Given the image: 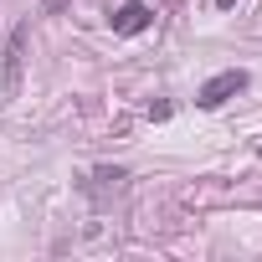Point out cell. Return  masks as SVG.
Listing matches in <instances>:
<instances>
[{
    "label": "cell",
    "mask_w": 262,
    "mask_h": 262,
    "mask_svg": "<svg viewBox=\"0 0 262 262\" xmlns=\"http://www.w3.org/2000/svg\"><path fill=\"white\" fill-rule=\"evenodd\" d=\"M26 36H31L26 21H16L11 36H6V67H0V93H6V98H16V88H21V72H26Z\"/></svg>",
    "instance_id": "1"
},
{
    "label": "cell",
    "mask_w": 262,
    "mask_h": 262,
    "mask_svg": "<svg viewBox=\"0 0 262 262\" xmlns=\"http://www.w3.org/2000/svg\"><path fill=\"white\" fill-rule=\"evenodd\" d=\"M242 88H247V72H242V67H231V72L206 77V82H201V93H195V103H201V108H221V103H226V98H236Z\"/></svg>",
    "instance_id": "2"
},
{
    "label": "cell",
    "mask_w": 262,
    "mask_h": 262,
    "mask_svg": "<svg viewBox=\"0 0 262 262\" xmlns=\"http://www.w3.org/2000/svg\"><path fill=\"white\" fill-rule=\"evenodd\" d=\"M108 21H113V31H118V36H139V31L155 21V11L144 6V0H123V6H118Z\"/></svg>",
    "instance_id": "3"
},
{
    "label": "cell",
    "mask_w": 262,
    "mask_h": 262,
    "mask_svg": "<svg viewBox=\"0 0 262 262\" xmlns=\"http://www.w3.org/2000/svg\"><path fill=\"white\" fill-rule=\"evenodd\" d=\"M67 6H72V0H41V11H47V16H57V11H67Z\"/></svg>",
    "instance_id": "4"
},
{
    "label": "cell",
    "mask_w": 262,
    "mask_h": 262,
    "mask_svg": "<svg viewBox=\"0 0 262 262\" xmlns=\"http://www.w3.org/2000/svg\"><path fill=\"white\" fill-rule=\"evenodd\" d=\"M216 6H221V11H226V6H236V0H216Z\"/></svg>",
    "instance_id": "5"
}]
</instances>
